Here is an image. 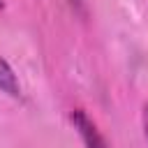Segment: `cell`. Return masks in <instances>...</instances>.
Listing matches in <instances>:
<instances>
[{"mask_svg": "<svg viewBox=\"0 0 148 148\" xmlns=\"http://www.w3.org/2000/svg\"><path fill=\"white\" fill-rule=\"evenodd\" d=\"M0 90L7 92L9 97H21V83L14 74V69L9 67V62L0 56Z\"/></svg>", "mask_w": 148, "mask_h": 148, "instance_id": "cell-2", "label": "cell"}, {"mask_svg": "<svg viewBox=\"0 0 148 148\" xmlns=\"http://www.w3.org/2000/svg\"><path fill=\"white\" fill-rule=\"evenodd\" d=\"M76 2H79V0H76Z\"/></svg>", "mask_w": 148, "mask_h": 148, "instance_id": "cell-5", "label": "cell"}, {"mask_svg": "<svg viewBox=\"0 0 148 148\" xmlns=\"http://www.w3.org/2000/svg\"><path fill=\"white\" fill-rule=\"evenodd\" d=\"M72 123H74L79 136L83 139V146H86V148H109V143H106V139L102 136V132L97 130V125H95L81 109H76V111L72 113Z\"/></svg>", "mask_w": 148, "mask_h": 148, "instance_id": "cell-1", "label": "cell"}, {"mask_svg": "<svg viewBox=\"0 0 148 148\" xmlns=\"http://www.w3.org/2000/svg\"><path fill=\"white\" fill-rule=\"evenodd\" d=\"M0 7H2V0H0Z\"/></svg>", "mask_w": 148, "mask_h": 148, "instance_id": "cell-4", "label": "cell"}, {"mask_svg": "<svg viewBox=\"0 0 148 148\" xmlns=\"http://www.w3.org/2000/svg\"><path fill=\"white\" fill-rule=\"evenodd\" d=\"M143 130H146V139H148V104L143 109Z\"/></svg>", "mask_w": 148, "mask_h": 148, "instance_id": "cell-3", "label": "cell"}]
</instances>
